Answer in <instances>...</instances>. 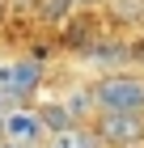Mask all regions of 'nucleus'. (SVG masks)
Listing matches in <instances>:
<instances>
[{
  "instance_id": "6e6552de",
  "label": "nucleus",
  "mask_w": 144,
  "mask_h": 148,
  "mask_svg": "<svg viewBox=\"0 0 144 148\" xmlns=\"http://www.w3.org/2000/svg\"><path fill=\"white\" fill-rule=\"evenodd\" d=\"M68 110H72V119H76V123H81V119H85V114L89 110H93V97H89V89H81V93H72V97H68Z\"/></svg>"
},
{
  "instance_id": "1a4fd4ad",
  "label": "nucleus",
  "mask_w": 144,
  "mask_h": 148,
  "mask_svg": "<svg viewBox=\"0 0 144 148\" xmlns=\"http://www.w3.org/2000/svg\"><path fill=\"white\" fill-rule=\"evenodd\" d=\"M0 21H4V0H0Z\"/></svg>"
},
{
  "instance_id": "39448f33",
  "label": "nucleus",
  "mask_w": 144,
  "mask_h": 148,
  "mask_svg": "<svg viewBox=\"0 0 144 148\" xmlns=\"http://www.w3.org/2000/svg\"><path fill=\"white\" fill-rule=\"evenodd\" d=\"M34 114H38V123H43V131H47V136H55V131H68V127H81L64 102H47L43 110H34Z\"/></svg>"
},
{
  "instance_id": "f03ea898",
  "label": "nucleus",
  "mask_w": 144,
  "mask_h": 148,
  "mask_svg": "<svg viewBox=\"0 0 144 148\" xmlns=\"http://www.w3.org/2000/svg\"><path fill=\"white\" fill-rule=\"evenodd\" d=\"M93 140L106 148H136L144 140V114H102L93 110Z\"/></svg>"
},
{
  "instance_id": "0eeeda50",
  "label": "nucleus",
  "mask_w": 144,
  "mask_h": 148,
  "mask_svg": "<svg viewBox=\"0 0 144 148\" xmlns=\"http://www.w3.org/2000/svg\"><path fill=\"white\" fill-rule=\"evenodd\" d=\"M72 9H76L72 0H38V13H43L47 21H64V17H68Z\"/></svg>"
},
{
  "instance_id": "9b49d317",
  "label": "nucleus",
  "mask_w": 144,
  "mask_h": 148,
  "mask_svg": "<svg viewBox=\"0 0 144 148\" xmlns=\"http://www.w3.org/2000/svg\"><path fill=\"white\" fill-rule=\"evenodd\" d=\"M0 148H17V144H0Z\"/></svg>"
},
{
  "instance_id": "20e7f679",
  "label": "nucleus",
  "mask_w": 144,
  "mask_h": 148,
  "mask_svg": "<svg viewBox=\"0 0 144 148\" xmlns=\"http://www.w3.org/2000/svg\"><path fill=\"white\" fill-rule=\"evenodd\" d=\"M38 64L34 59H17V64H0V93L4 97H25L38 85Z\"/></svg>"
},
{
  "instance_id": "423d86ee",
  "label": "nucleus",
  "mask_w": 144,
  "mask_h": 148,
  "mask_svg": "<svg viewBox=\"0 0 144 148\" xmlns=\"http://www.w3.org/2000/svg\"><path fill=\"white\" fill-rule=\"evenodd\" d=\"M47 148H102L93 140L89 127H68V131H55V136H47Z\"/></svg>"
},
{
  "instance_id": "f257e3e1",
  "label": "nucleus",
  "mask_w": 144,
  "mask_h": 148,
  "mask_svg": "<svg viewBox=\"0 0 144 148\" xmlns=\"http://www.w3.org/2000/svg\"><path fill=\"white\" fill-rule=\"evenodd\" d=\"M89 97H93V110L102 114H144V76L110 72L89 89Z\"/></svg>"
},
{
  "instance_id": "9d476101",
  "label": "nucleus",
  "mask_w": 144,
  "mask_h": 148,
  "mask_svg": "<svg viewBox=\"0 0 144 148\" xmlns=\"http://www.w3.org/2000/svg\"><path fill=\"white\" fill-rule=\"evenodd\" d=\"M72 4H93V0H72Z\"/></svg>"
},
{
  "instance_id": "7ed1b4c3",
  "label": "nucleus",
  "mask_w": 144,
  "mask_h": 148,
  "mask_svg": "<svg viewBox=\"0 0 144 148\" xmlns=\"http://www.w3.org/2000/svg\"><path fill=\"white\" fill-rule=\"evenodd\" d=\"M43 140V123H38V114L30 110H9L0 119V144H17V148H34Z\"/></svg>"
}]
</instances>
